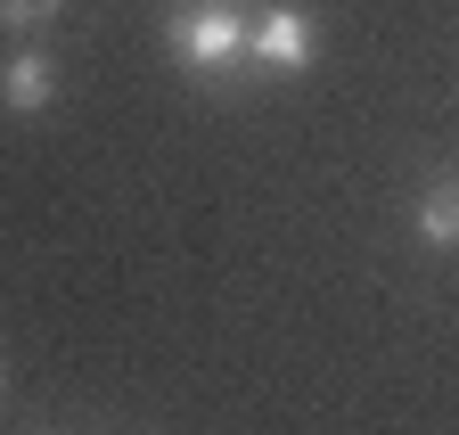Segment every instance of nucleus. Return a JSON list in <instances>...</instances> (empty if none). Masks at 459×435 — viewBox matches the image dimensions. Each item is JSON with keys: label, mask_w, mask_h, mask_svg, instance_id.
Returning a JSON list of instances; mask_svg holds the SVG:
<instances>
[{"label": "nucleus", "mask_w": 459, "mask_h": 435, "mask_svg": "<svg viewBox=\"0 0 459 435\" xmlns=\"http://www.w3.org/2000/svg\"><path fill=\"white\" fill-rule=\"evenodd\" d=\"M164 41H172V58H181L189 74H238L247 66V41H255V25H247V9L238 0H181V9L164 17Z\"/></svg>", "instance_id": "nucleus-1"}, {"label": "nucleus", "mask_w": 459, "mask_h": 435, "mask_svg": "<svg viewBox=\"0 0 459 435\" xmlns=\"http://www.w3.org/2000/svg\"><path fill=\"white\" fill-rule=\"evenodd\" d=\"M247 58H255L263 74H304V66H312V17H304V9H263Z\"/></svg>", "instance_id": "nucleus-2"}, {"label": "nucleus", "mask_w": 459, "mask_h": 435, "mask_svg": "<svg viewBox=\"0 0 459 435\" xmlns=\"http://www.w3.org/2000/svg\"><path fill=\"white\" fill-rule=\"evenodd\" d=\"M49 91H57V74H49V58H41V49H25V58H9V66H0V99H9L17 116H41V107H49Z\"/></svg>", "instance_id": "nucleus-3"}, {"label": "nucleus", "mask_w": 459, "mask_h": 435, "mask_svg": "<svg viewBox=\"0 0 459 435\" xmlns=\"http://www.w3.org/2000/svg\"><path fill=\"white\" fill-rule=\"evenodd\" d=\"M419 239L427 247H459V173H435L419 197Z\"/></svg>", "instance_id": "nucleus-4"}, {"label": "nucleus", "mask_w": 459, "mask_h": 435, "mask_svg": "<svg viewBox=\"0 0 459 435\" xmlns=\"http://www.w3.org/2000/svg\"><path fill=\"white\" fill-rule=\"evenodd\" d=\"M57 17V0H0V25H9V33H41Z\"/></svg>", "instance_id": "nucleus-5"}]
</instances>
